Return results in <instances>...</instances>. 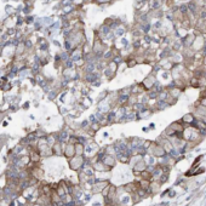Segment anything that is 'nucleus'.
I'll return each mask as SVG.
<instances>
[{
    "instance_id": "1",
    "label": "nucleus",
    "mask_w": 206,
    "mask_h": 206,
    "mask_svg": "<svg viewBox=\"0 0 206 206\" xmlns=\"http://www.w3.org/2000/svg\"><path fill=\"white\" fill-rule=\"evenodd\" d=\"M69 164H70V169L74 170V171H79L80 169H83L85 166V158L84 156H78L75 155L73 159L69 160Z\"/></svg>"
},
{
    "instance_id": "2",
    "label": "nucleus",
    "mask_w": 206,
    "mask_h": 206,
    "mask_svg": "<svg viewBox=\"0 0 206 206\" xmlns=\"http://www.w3.org/2000/svg\"><path fill=\"white\" fill-rule=\"evenodd\" d=\"M116 161H118V159H116V156H113V155H108V154H105L104 155V158H103L102 163L109 169V171H112L114 167H115V165H116Z\"/></svg>"
},
{
    "instance_id": "3",
    "label": "nucleus",
    "mask_w": 206,
    "mask_h": 206,
    "mask_svg": "<svg viewBox=\"0 0 206 206\" xmlns=\"http://www.w3.org/2000/svg\"><path fill=\"white\" fill-rule=\"evenodd\" d=\"M161 186L163 184L159 181H152L150 182V187H149V194H150V197L158 194L161 190Z\"/></svg>"
},
{
    "instance_id": "4",
    "label": "nucleus",
    "mask_w": 206,
    "mask_h": 206,
    "mask_svg": "<svg viewBox=\"0 0 206 206\" xmlns=\"http://www.w3.org/2000/svg\"><path fill=\"white\" fill-rule=\"evenodd\" d=\"M63 153H64V155L68 158L69 160H70V159H73V158L76 155V153H75V145H74V144H72V143L67 144V145L64 147Z\"/></svg>"
},
{
    "instance_id": "5",
    "label": "nucleus",
    "mask_w": 206,
    "mask_h": 206,
    "mask_svg": "<svg viewBox=\"0 0 206 206\" xmlns=\"http://www.w3.org/2000/svg\"><path fill=\"white\" fill-rule=\"evenodd\" d=\"M75 153L78 156H84V153H85V147L83 143H76L75 144Z\"/></svg>"
},
{
    "instance_id": "6",
    "label": "nucleus",
    "mask_w": 206,
    "mask_h": 206,
    "mask_svg": "<svg viewBox=\"0 0 206 206\" xmlns=\"http://www.w3.org/2000/svg\"><path fill=\"white\" fill-rule=\"evenodd\" d=\"M103 58H105V60H108V58H113V52H112V51H107V52H104V53H103Z\"/></svg>"
},
{
    "instance_id": "7",
    "label": "nucleus",
    "mask_w": 206,
    "mask_h": 206,
    "mask_svg": "<svg viewBox=\"0 0 206 206\" xmlns=\"http://www.w3.org/2000/svg\"><path fill=\"white\" fill-rule=\"evenodd\" d=\"M115 34L118 35V36H123V35L125 34V29L124 28H118L116 32H115Z\"/></svg>"
},
{
    "instance_id": "8",
    "label": "nucleus",
    "mask_w": 206,
    "mask_h": 206,
    "mask_svg": "<svg viewBox=\"0 0 206 206\" xmlns=\"http://www.w3.org/2000/svg\"><path fill=\"white\" fill-rule=\"evenodd\" d=\"M188 7H189V9L192 10V12H193V13H195V10H197V5H195L194 2H190V4L188 5Z\"/></svg>"
},
{
    "instance_id": "9",
    "label": "nucleus",
    "mask_w": 206,
    "mask_h": 206,
    "mask_svg": "<svg viewBox=\"0 0 206 206\" xmlns=\"http://www.w3.org/2000/svg\"><path fill=\"white\" fill-rule=\"evenodd\" d=\"M179 10H181V12H182V13H187V11H188V6H187V5H181Z\"/></svg>"
},
{
    "instance_id": "10",
    "label": "nucleus",
    "mask_w": 206,
    "mask_h": 206,
    "mask_svg": "<svg viewBox=\"0 0 206 206\" xmlns=\"http://www.w3.org/2000/svg\"><path fill=\"white\" fill-rule=\"evenodd\" d=\"M149 29H150V24L149 23H147V24H144L143 26V31L147 33V32H149Z\"/></svg>"
},
{
    "instance_id": "11",
    "label": "nucleus",
    "mask_w": 206,
    "mask_h": 206,
    "mask_svg": "<svg viewBox=\"0 0 206 206\" xmlns=\"http://www.w3.org/2000/svg\"><path fill=\"white\" fill-rule=\"evenodd\" d=\"M152 7H153V9H158V7H159V2H158V1H153Z\"/></svg>"
},
{
    "instance_id": "12",
    "label": "nucleus",
    "mask_w": 206,
    "mask_h": 206,
    "mask_svg": "<svg viewBox=\"0 0 206 206\" xmlns=\"http://www.w3.org/2000/svg\"><path fill=\"white\" fill-rule=\"evenodd\" d=\"M154 27H155V28H160V27H161V23H160V22H156V23L154 24Z\"/></svg>"
},
{
    "instance_id": "13",
    "label": "nucleus",
    "mask_w": 206,
    "mask_h": 206,
    "mask_svg": "<svg viewBox=\"0 0 206 206\" xmlns=\"http://www.w3.org/2000/svg\"><path fill=\"white\" fill-rule=\"evenodd\" d=\"M201 18H203V20L206 18V11H203V12H201Z\"/></svg>"
},
{
    "instance_id": "14",
    "label": "nucleus",
    "mask_w": 206,
    "mask_h": 206,
    "mask_svg": "<svg viewBox=\"0 0 206 206\" xmlns=\"http://www.w3.org/2000/svg\"><path fill=\"white\" fill-rule=\"evenodd\" d=\"M175 195H176V193H175V192H173V190H172L171 193H170V195H169V197H170V198H173V197H175Z\"/></svg>"
}]
</instances>
